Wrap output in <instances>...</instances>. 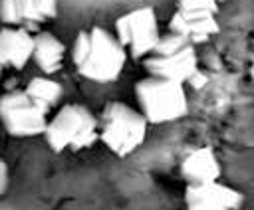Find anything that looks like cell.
I'll list each match as a JSON object with an SVG mask.
<instances>
[{
  "label": "cell",
  "mask_w": 254,
  "mask_h": 210,
  "mask_svg": "<svg viewBox=\"0 0 254 210\" xmlns=\"http://www.w3.org/2000/svg\"><path fill=\"white\" fill-rule=\"evenodd\" d=\"M115 36L135 59L153 53L161 38L157 12L151 6H141L119 16L115 20Z\"/></svg>",
  "instance_id": "cell-6"
},
{
  "label": "cell",
  "mask_w": 254,
  "mask_h": 210,
  "mask_svg": "<svg viewBox=\"0 0 254 210\" xmlns=\"http://www.w3.org/2000/svg\"><path fill=\"white\" fill-rule=\"evenodd\" d=\"M169 30L177 32L181 36H185L192 46L194 44H202L208 38L216 36L220 32V26L216 22V16H208V18H185L179 12L173 14L171 22H169Z\"/></svg>",
  "instance_id": "cell-13"
},
{
  "label": "cell",
  "mask_w": 254,
  "mask_h": 210,
  "mask_svg": "<svg viewBox=\"0 0 254 210\" xmlns=\"http://www.w3.org/2000/svg\"><path fill=\"white\" fill-rule=\"evenodd\" d=\"M190 87H194V89H202L206 83H208V75L204 73V71H200V69H196L192 75H190V79L187 81Z\"/></svg>",
  "instance_id": "cell-17"
},
{
  "label": "cell",
  "mask_w": 254,
  "mask_h": 210,
  "mask_svg": "<svg viewBox=\"0 0 254 210\" xmlns=\"http://www.w3.org/2000/svg\"><path fill=\"white\" fill-rule=\"evenodd\" d=\"M0 121L12 137H36L46 133L48 111H44L26 91L14 89L0 97Z\"/></svg>",
  "instance_id": "cell-5"
},
{
  "label": "cell",
  "mask_w": 254,
  "mask_h": 210,
  "mask_svg": "<svg viewBox=\"0 0 254 210\" xmlns=\"http://www.w3.org/2000/svg\"><path fill=\"white\" fill-rule=\"evenodd\" d=\"M58 16V0H0V20L6 26H38Z\"/></svg>",
  "instance_id": "cell-9"
},
{
  "label": "cell",
  "mask_w": 254,
  "mask_h": 210,
  "mask_svg": "<svg viewBox=\"0 0 254 210\" xmlns=\"http://www.w3.org/2000/svg\"><path fill=\"white\" fill-rule=\"evenodd\" d=\"M187 210H238L244 202V196L218 180L189 184L185 190Z\"/></svg>",
  "instance_id": "cell-7"
},
{
  "label": "cell",
  "mask_w": 254,
  "mask_h": 210,
  "mask_svg": "<svg viewBox=\"0 0 254 210\" xmlns=\"http://www.w3.org/2000/svg\"><path fill=\"white\" fill-rule=\"evenodd\" d=\"M64 55H65V46L54 34H50V32H38L34 36V53H32V59L36 61V65L46 75H52L58 69H62Z\"/></svg>",
  "instance_id": "cell-12"
},
{
  "label": "cell",
  "mask_w": 254,
  "mask_h": 210,
  "mask_svg": "<svg viewBox=\"0 0 254 210\" xmlns=\"http://www.w3.org/2000/svg\"><path fill=\"white\" fill-rule=\"evenodd\" d=\"M52 151L62 153L65 149L81 151L91 147L99 139V119L79 103L64 105L52 121H48L44 133Z\"/></svg>",
  "instance_id": "cell-3"
},
{
  "label": "cell",
  "mask_w": 254,
  "mask_h": 210,
  "mask_svg": "<svg viewBox=\"0 0 254 210\" xmlns=\"http://www.w3.org/2000/svg\"><path fill=\"white\" fill-rule=\"evenodd\" d=\"M71 59L79 75L95 83L115 81L127 61L125 46L107 32L105 28L93 26L91 30H81L71 48Z\"/></svg>",
  "instance_id": "cell-1"
},
{
  "label": "cell",
  "mask_w": 254,
  "mask_h": 210,
  "mask_svg": "<svg viewBox=\"0 0 254 210\" xmlns=\"http://www.w3.org/2000/svg\"><path fill=\"white\" fill-rule=\"evenodd\" d=\"M135 97L139 101L141 113L153 125L171 123L183 119L189 113V99L185 93V83L149 75L135 85Z\"/></svg>",
  "instance_id": "cell-4"
},
{
  "label": "cell",
  "mask_w": 254,
  "mask_h": 210,
  "mask_svg": "<svg viewBox=\"0 0 254 210\" xmlns=\"http://www.w3.org/2000/svg\"><path fill=\"white\" fill-rule=\"evenodd\" d=\"M8 180H10V174H8V166L4 162V158L0 157V196L8 190Z\"/></svg>",
  "instance_id": "cell-18"
},
{
  "label": "cell",
  "mask_w": 254,
  "mask_h": 210,
  "mask_svg": "<svg viewBox=\"0 0 254 210\" xmlns=\"http://www.w3.org/2000/svg\"><path fill=\"white\" fill-rule=\"evenodd\" d=\"M44 111H50L52 107L58 105V101L64 95V87L50 77H32L30 83L24 89Z\"/></svg>",
  "instance_id": "cell-14"
},
{
  "label": "cell",
  "mask_w": 254,
  "mask_h": 210,
  "mask_svg": "<svg viewBox=\"0 0 254 210\" xmlns=\"http://www.w3.org/2000/svg\"><path fill=\"white\" fill-rule=\"evenodd\" d=\"M0 75H2V65H0Z\"/></svg>",
  "instance_id": "cell-20"
},
{
  "label": "cell",
  "mask_w": 254,
  "mask_h": 210,
  "mask_svg": "<svg viewBox=\"0 0 254 210\" xmlns=\"http://www.w3.org/2000/svg\"><path fill=\"white\" fill-rule=\"evenodd\" d=\"M250 77H252V81H254V55H252V65H250Z\"/></svg>",
  "instance_id": "cell-19"
},
{
  "label": "cell",
  "mask_w": 254,
  "mask_h": 210,
  "mask_svg": "<svg viewBox=\"0 0 254 210\" xmlns=\"http://www.w3.org/2000/svg\"><path fill=\"white\" fill-rule=\"evenodd\" d=\"M177 12L189 20L216 16L218 0H177Z\"/></svg>",
  "instance_id": "cell-15"
},
{
  "label": "cell",
  "mask_w": 254,
  "mask_h": 210,
  "mask_svg": "<svg viewBox=\"0 0 254 210\" xmlns=\"http://www.w3.org/2000/svg\"><path fill=\"white\" fill-rule=\"evenodd\" d=\"M220 2H224V0H218V4H220Z\"/></svg>",
  "instance_id": "cell-21"
},
{
  "label": "cell",
  "mask_w": 254,
  "mask_h": 210,
  "mask_svg": "<svg viewBox=\"0 0 254 210\" xmlns=\"http://www.w3.org/2000/svg\"><path fill=\"white\" fill-rule=\"evenodd\" d=\"M34 53V36L28 28L6 26L0 30V65L22 69Z\"/></svg>",
  "instance_id": "cell-10"
},
{
  "label": "cell",
  "mask_w": 254,
  "mask_h": 210,
  "mask_svg": "<svg viewBox=\"0 0 254 210\" xmlns=\"http://www.w3.org/2000/svg\"><path fill=\"white\" fill-rule=\"evenodd\" d=\"M145 69L149 71V75L187 83L190 75L198 69V57H196L194 46L189 44L171 55H151L145 59Z\"/></svg>",
  "instance_id": "cell-8"
},
{
  "label": "cell",
  "mask_w": 254,
  "mask_h": 210,
  "mask_svg": "<svg viewBox=\"0 0 254 210\" xmlns=\"http://www.w3.org/2000/svg\"><path fill=\"white\" fill-rule=\"evenodd\" d=\"M189 44L190 42L185 36H181L177 32H169V34L159 38V42H157V46L153 50V55H171V53H177L179 50H183Z\"/></svg>",
  "instance_id": "cell-16"
},
{
  "label": "cell",
  "mask_w": 254,
  "mask_h": 210,
  "mask_svg": "<svg viewBox=\"0 0 254 210\" xmlns=\"http://www.w3.org/2000/svg\"><path fill=\"white\" fill-rule=\"evenodd\" d=\"M149 121L141 111H135L123 101H109L99 119V139L117 157H127L137 151L147 139Z\"/></svg>",
  "instance_id": "cell-2"
},
{
  "label": "cell",
  "mask_w": 254,
  "mask_h": 210,
  "mask_svg": "<svg viewBox=\"0 0 254 210\" xmlns=\"http://www.w3.org/2000/svg\"><path fill=\"white\" fill-rule=\"evenodd\" d=\"M220 162L210 147H198L189 153L181 162V174L189 180V184H202L220 178Z\"/></svg>",
  "instance_id": "cell-11"
}]
</instances>
